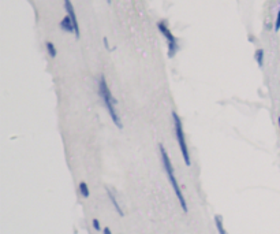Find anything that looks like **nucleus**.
I'll list each match as a JSON object with an SVG mask.
<instances>
[{
  "label": "nucleus",
  "mask_w": 280,
  "mask_h": 234,
  "mask_svg": "<svg viewBox=\"0 0 280 234\" xmlns=\"http://www.w3.org/2000/svg\"><path fill=\"white\" fill-rule=\"evenodd\" d=\"M61 29H62V31L67 32V33H74V32H75V29H74L73 21H71V18H70L68 15H66L64 18L62 19Z\"/></svg>",
  "instance_id": "423d86ee"
},
{
  "label": "nucleus",
  "mask_w": 280,
  "mask_h": 234,
  "mask_svg": "<svg viewBox=\"0 0 280 234\" xmlns=\"http://www.w3.org/2000/svg\"><path fill=\"white\" fill-rule=\"evenodd\" d=\"M254 58H256L258 67H262L264 66V49H257L256 54H254Z\"/></svg>",
  "instance_id": "9d476101"
},
{
  "label": "nucleus",
  "mask_w": 280,
  "mask_h": 234,
  "mask_svg": "<svg viewBox=\"0 0 280 234\" xmlns=\"http://www.w3.org/2000/svg\"><path fill=\"white\" fill-rule=\"evenodd\" d=\"M108 1H110V0H108Z\"/></svg>",
  "instance_id": "dca6fc26"
},
{
  "label": "nucleus",
  "mask_w": 280,
  "mask_h": 234,
  "mask_svg": "<svg viewBox=\"0 0 280 234\" xmlns=\"http://www.w3.org/2000/svg\"><path fill=\"white\" fill-rule=\"evenodd\" d=\"M172 122H174V132H175V138H177L178 145H179V149H181V154H182V158L186 163V166H191V159H190L189 154V148H187V144H186V135H185V132H183V125L182 119L178 115V112L172 111Z\"/></svg>",
  "instance_id": "7ed1b4c3"
},
{
  "label": "nucleus",
  "mask_w": 280,
  "mask_h": 234,
  "mask_svg": "<svg viewBox=\"0 0 280 234\" xmlns=\"http://www.w3.org/2000/svg\"><path fill=\"white\" fill-rule=\"evenodd\" d=\"M157 29L158 32L163 34L165 40H167V45H168V58H174L177 55L178 49H179V45H178L177 37L172 34V32L170 31L168 25L165 21H160L157 22Z\"/></svg>",
  "instance_id": "20e7f679"
},
{
  "label": "nucleus",
  "mask_w": 280,
  "mask_h": 234,
  "mask_svg": "<svg viewBox=\"0 0 280 234\" xmlns=\"http://www.w3.org/2000/svg\"><path fill=\"white\" fill-rule=\"evenodd\" d=\"M45 48H47V51H48V55L51 56V58H56L58 52H56V48H55V45H54V43L47 41V43H45Z\"/></svg>",
  "instance_id": "9b49d317"
},
{
  "label": "nucleus",
  "mask_w": 280,
  "mask_h": 234,
  "mask_svg": "<svg viewBox=\"0 0 280 234\" xmlns=\"http://www.w3.org/2000/svg\"><path fill=\"white\" fill-rule=\"evenodd\" d=\"M78 191L81 193V196L84 197V199H88L89 195H91V192H89V188H88V184H86L85 181H81L78 185Z\"/></svg>",
  "instance_id": "1a4fd4ad"
},
{
  "label": "nucleus",
  "mask_w": 280,
  "mask_h": 234,
  "mask_svg": "<svg viewBox=\"0 0 280 234\" xmlns=\"http://www.w3.org/2000/svg\"><path fill=\"white\" fill-rule=\"evenodd\" d=\"M64 10H66L67 15L70 17V18H71V21H73L74 29H75L74 34H75V37H77V38H79L81 33H79L78 19H77V14H75V10H74V6H73V3H71V0H64Z\"/></svg>",
  "instance_id": "39448f33"
},
{
  "label": "nucleus",
  "mask_w": 280,
  "mask_h": 234,
  "mask_svg": "<svg viewBox=\"0 0 280 234\" xmlns=\"http://www.w3.org/2000/svg\"><path fill=\"white\" fill-rule=\"evenodd\" d=\"M158 151H160V156H161V163H163V167H164V171L168 177V181H170L172 189L175 192V196L178 197V201L182 207L183 212H187L189 208H187V203H186V199L183 196V192L179 186V182H178L177 177H175V171H174V167H172V162H171L170 156H168V152L164 148L163 144H158Z\"/></svg>",
  "instance_id": "f257e3e1"
},
{
  "label": "nucleus",
  "mask_w": 280,
  "mask_h": 234,
  "mask_svg": "<svg viewBox=\"0 0 280 234\" xmlns=\"http://www.w3.org/2000/svg\"><path fill=\"white\" fill-rule=\"evenodd\" d=\"M92 225H93V229H94L96 232H103V230H101V225H100L98 219H93V221H92Z\"/></svg>",
  "instance_id": "f8f14e48"
},
{
  "label": "nucleus",
  "mask_w": 280,
  "mask_h": 234,
  "mask_svg": "<svg viewBox=\"0 0 280 234\" xmlns=\"http://www.w3.org/2000/svg\"><path fill=\"white\" fill-rule=\"evenodd\" d=\"M215 225H216V229L219 234H228L225 232L224 223H223V216L221 215H215Z\"/></svg>",
  "instance_id": "6e6552de"
},
{
  "label": "nucleus",
  "mask_w": 280,
  "mask_h": 234,
  "mask_svg": "<svg viewBox=\"0 0 280 234\" xmlns=\"http://www.w3.org/2000/svg\"><path fill=\"white\" fill-rule=\"evenodd\" d=\"M275 31H280V7L279 12H278V17H276V22H275Z\"/></svg>",
  "instance_id": "ddd939ff"
},
{
  "label": "nucleus",
  "mask_w": 280,
  "mask_h": 234,
  "mask_svg": "<svg viewBox=\"0 0 280 234\" xmlns=\"http://www.w3.org/2000/svg\"><path fill=\"white\" fill-rule=\"evenodd\" d=\"M105 191H107V195H108V197H110V200H111V203H112V205L115 207L116 212H118V214H119L121 216L124 215V214H123L122 208H121V205H119V203H118V200H116L115 195H114V193L110 191V188H107Z\"/></svg>",
  "instance_id": "0eeeda50"
},
{
  "label": "nucleus",
  "mask_w": 280,
  "mask_h": 234,
  "mask_svg": "<svg viewBox=\"0 0 280 234\" xmlns=\"http://www.w3.org/2000/svg\"><path fill=\"white\" fill-rule=\"evenodd\" d=\"M98 95H100V98L103 99L104 105H105V108L108 111L111 119L114 121L116 128L122 129L123 125L122 122H121V117H119V114H118V111H116L118 101H116V99L114 98V95H112L110 88L107 85V81H105V77H104V75H100V80H98Z\"/></svg>",
  "instance_id": "f03ea898"
},
{
  "label": "nucleus",
  "mask_w": 280,
  "mask_h": 234,
  "mask_svg": "<svg viewBox=\"0 0 280 234\" xmlns=\"http://www.w3.org/2000/svg\"><path fill=\"white\" fill-rule=\"evenodd\" d=\"M278 123H279V129H280V117H279V119H278Z\"/></svg>",
  "instance_id": "2eb2a0df"
},
{
  "label": "nucleus",
  "mask_w": 280,
  "mask_h": 234,
  "mask_svg": "<svg viewBox=\"0 0 280 234\" xmlns=\"http://www.w3.org/2000/svg\"><path fill=\"white\" fill-rule=\"evenodd\" d=\"M103 234H112V233H111L110 228H105L103 229Z\"/></svg>",
  "instance_id": "4468645a"
}]
</instances>
